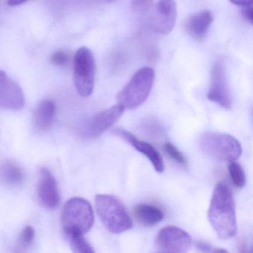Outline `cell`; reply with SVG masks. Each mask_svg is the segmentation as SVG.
<instances>
[{"instance_id": "18", "label": "cell", "mask_w": 253, "mask_h": 253, "mask_svg": "<svg viewBox=\"0 0 253 253\" xmlns=\"http://www.w3.org/2000/svg\"><path fill=\"white\" fill-rule=\"evenodd\" d=\"M69 240L71 248L74 253H94L92 246L84 238L81 234H70L66 235Z\"/></svg>"}, {"instance_id": "12", "label": "cell", "mask_w": 253, "mask_h": 253, "mask_svg": "<svg viewBox=\"0 0 253 253\" xmlns=\"http://www.w3.org/2000/svg\"><path fill=\"white\" fill-rule=\"evenodd\" d=\"M38 198L42 207L48 210L57 208L60 197L57 182L49 170L42 168L40 172Z\"/></svg>"}, {"instance_id": "24", "label": "cell", "mask_w": 253, "mask_h": 253, "mask_svg": "<svg viewBox=\"0 0 253 253\" xmlns=\"http://www.w3.org/2000/svg\"><path fill=\"white\" fill-rule=\"evenodd\" d=\"M152 0H132V8L137 12H143L150 6Z\"/></svg>"}, {"instance_id": "27", "label": "cell", "mask_w": 253, "mask_h": 253, "mask_svg": "<svg viewBox=\"0 0 253 253\" xmlns=\"http://www.w3.org/2000/svg\"><path fill=\"white\" fill-rule=\"evenodd\" d=\"M28 1L29 0H8V5L11 7L17 6V5H22Z\"/></svg>"}, {"instance_id": "8", "label": "cell", "mask_w": 253, "mask_h": 253, "mask_svg": "<svg viewBox=\"0 0 253 253\" xmlns=\"http://www.w3.org/2000/svg\"><path fill=\"white\" fill-rule=\"evenodd\" d=\"M192 245L190 235L177 226H169L160 231L155 240L158 251L163 253H184Z\"/></svg>"}, {"instance_id": "17", "label": "cell", "mask_w": 253, "mask_h": 253, "mask_svg": "<svg viewBox=\"0 0 253 253\" xmlns=\"http://www.w3.org/2000/svg\"><path fill=\"white\" fill-rule=\"evenodd\" d=\"M0 176L5 183L10 186H17L24 180L23 171L15 164L7 163L1 167Z\"/></svg>"}, {"instance_id": "23", "label": "cell", "mask_w": 253, "mask_h": 253, "mask_svg": "<svg viewBox=\"0 0 253 253\" xmlns=\"http://www.w3.org/2000/svg\"><path fill=\"white\" fill-rule=\"evenodd\" d=\"M197 249L201 252H206V253H219V252H226L224 250H218L216 249L215 247H213L212 246L210 245L206 241H198L195 243Z\"/></svg>"}, {"instance_id": "26", "label": "cell", "mask_w": 253, "mask_h": 253, "mask_svg": "<svg viewBox=\"0 0 253 253\" xmlns=\"http://www.w3.org/2000/svg\"><path fill=\"white\" fill-rule=\"evenodd\" d=\"M253 1V0H229V2H232L234 5H238V6L241 7L252 5Z\"/></svg>"}, {"instance_id": "13", "label": "cell", "mask_w": 253, "mask_h": 253, "mask_svg": "<svg viewBox=\"0 0 253 253\" xmlns=\"http://www.w3.org/2000/svg\"><path fill=\"white\" fill-rule=\"evenodd\" d=\"M116 134L125 140L127 143H129L137 152L143 154L145 157H146L148 160L152 163V166L157 172H164V169H165L164 160H163L161 154L152 145L147 142L138 140L129 131H126L124 129L117 130Z\"/></svg>"}, {"instance_id": "1", "label": "cell", "mask_w": 253, "mask_h": 253, "mask_svg": "<svg viewBox=\"0 0 253 253\" xmlns=\"http://www.w3.org/2000/svg\"><path fill=\"white\" fill-rule=\"evenodd\" d=\"M208 219L220 239H231L236 235L238 226L235 201L232 191L224 183H217L214 187Z\"/></svg>"}, {"instance_id": "6", "label": "cell", "mask_w": 253, "mask_h": 253, "mask_svg": "<svg viewBox=\"0 0 253 253\" xmlns=\"http://www.w3.org/2000/svg\"><path fill=\"white\" fill-rule=\"evenodd\" d=\"M95 69L91 51L86 47L80 48L75 56L74 80L77 91L82 97H89L94 91Z\"/></svg>"}, {"instance_id": "20", "label": "cell", "mask_w": 253, "mask_h": 253, "mask_svg": "<svg viewBox=\"0 0 253 253\" xmlns=\"http://www.w3.org/2000/svg\"><path fill=\"white\" fill-rule=\"evenodd\" d=\"M164 150H165L167 155L170 158H171L173 161L177 162V164L183 166H186L187 164V161H186L184 155L172 143H169V142L166 143L164 145Z\"/></svg>"}, {"instance_id": "11", "label": "cell", "mask_w": 253, "mask_h": 253, "mask_svg": "<svg viewBox=\"0 0 253 253\" xmlns=\"http://www.w3.org/2000/svg\"><path fill=\"white\" fill-rule=\"evenodd\" d=\"M177 18V6L174 0H160L155 6L152 26L155 32L167 35L173 30Z\"/></svg>"}, {"instance_id": "21", "label": "cell", "mask_w": 253, "mask_h": 253, "mask_svg": "<svg viewBox=\"0 0 253 253\" xmlns=\"http://www.w3.org/2000/svg\"><path fill=\"white\" fill-rule=\"evenodd\" d=\"M35 237V231L32 226H27L23 229L19 238L20 245L23 248L29 247L33 242Z\"/></svg>"}, {"instance_id": "22", "label": "cell", "mask_w": 253, "mask_h": 253, "mask_svg": "<svg viewBox=\"0 0 253 253\" xmlns=\"http://www.w3.org/2000/svg\"><path fill=\"white\" fill-rule=\"evenodd\" d=\"M69 56L63 51H57L53 54L51 61L55 66H65L68 63Z\"/></svg>"}, {"instance_id": "7", "label": "cell", "mask_w": 253, "mask_h": 253, "mask_svg": "<svg viewBox=\"0 0 253 253\" xmlns=\"http://www.w3.org/2000/svg\"><path fill=\"white\" fill-rule=\"evenodd\" d=\"M207 98L226 110L232 108V97L228 82L226 66L221 60L216 62L211 69Z\"/></svg>"}, {"instance_id": "15", "label": "cell", "mask_w": 253, "mask_h": 253, "mask_svg": "<svg viewBox=\"0 0 253 253\" xmlns=\"http://www.w3.org/2000/svg\"><path fill=\"white\" fill-rule=\"evenodd\" d=\"M135 218L145 226H152L158 224L164 218L162 210L155 206L147 204H140L133 209Z\"/></svg>"}, {"instance_id": "3", "label": "cell", "mask_w": 253, "mask_h": 253, "mask_svg": "<svg viewBox=\"0 0 253 253\" xmlns=\"http://www.w3.org/2000/svg\"><path fill=\"white\" fill-rule=\"evenodd\" d=\"M155 78V71L152 68L139 69L118 94V104L125 109H134L141 106L152 91Z\"/></svg>"}, {"instance_id": "16", "label": "cell", "mask_w": 253, "mask_h": 253, "mask_svg": "<svg viewBox=\"0 0 253 253\" xmlns=\"http://www.w3.org/2000/svg\"><path fill=\"white\" fill-rule=\"evenodd\" d=\"M55 111L54 102L48 100L41 102L34 115L35 127L40 131L48 130L54 122Z\"/></svg>"}, {"instance_id": "10", "label": "cell", "mask_w": 253, "mask_h": 253, "mask_svg": "<svg viewBox=\"0 0 253 253\" xmlns=\"http://www.w3.org/2000/svg\"><path fill=\"white\" fill-rule=\"evenodd\" d=\"M24 105V94L20 85L0 70V108L19 111Z\"/></svg>"}, {"instance_id": "14", "label": "cell", "mask_w": 253, "mask_h": 253, "mask_svg": "<svg viewBox=\"0 0 253 253\" xmlns=\"http://www.w3.org/2000/svg\"><path fill=\"white\" fill-rule=\"evenodd\" d=\"M213 21V16L208 10L201 11L189 17L185 23L188 35L197 41H201L207 36Z\"/></svg>"}, {"instance_id": "2", "label": "cell", "mask_w": 253, "mask_h": 253, "mask_svg": "<svg viewBox=\"0 0 253 253\" xmlns=\"http://www.w3.org/2000/svg\"><path fill=\"white\" fill-rule=\"evenodd\" d=\"M97 214L103 226L115 234H121L131 229L133 221L126 208L116 197L97 195L95 197Z\"/></svg>"}, {"instance_id": "19", "label": "cell", "mask_w": 253, "mask_h": 253, "mask_svg": "<svg viewBox=\"0 0 253 253\" xmlns=\"http://www.w3.org/2000/svg\"><path fill=\"white\" fill-rule=\"evenodd\" d=\"M228 171L234 186L241 189L246 184V174L243 167L235 161H229Z\"/></svg>"}, {"instance_id": "9", "label": "cell", "mask_w": 253, "mask_h": 253, "mask_svg": "<svg viewBox=\"0 0 253 253\" xmlns=\"http://www.w3.org/2000/svg\"><path fill=\"white\" fill-rule=\"evenodd\" d=\"M124 111L125 109L118 104L97 114L84 126L83 134L87 138H97L121 118Z\"/></svg>"}, {"instance_id": "5", "label": "cell", "mask_w": 253, "mask_h": 253, "mask_svg": "<svg viewBox=\"0 0 253 253\" xmlns=\"http://www.w3.org/2000/svg\"><path fill=\"white\" fill-rule=\"evenodd\" d=\"M198 144L203 153L218 161H235L242 154L240 142L233 136L223 133H205L200 137Z\"/></svg>"}, {"instance_id": "4", "label": "cell", "mask_w": 253, "mask_h": 253, "mask_svg": "<svg viewBox=\"0 0 253 253\" xmlns=\"http://www.w3.org/2000/svg\"><path fill=\"white\" fill-rule=\"evenodd\" d=\"M94 222V211L87 200L73 198L66 203L62 215V223L66 235H84L91 229Z\"/></svg>"}, {"instance_id": "25", "label": "cell", "mask_w": 253, "mask_h": 253, "mask_svg": "<svg viewBox=\"0 0 253 253\" xmlns=\"http://www.w3.org/2000/svg\"><path fill=\"white\" fill-rule=\"evenodd\" d=\"M242 12L243 17L252 24L253 23V5H247V6L242 7Z\"/></svg>"}]
</instances>
